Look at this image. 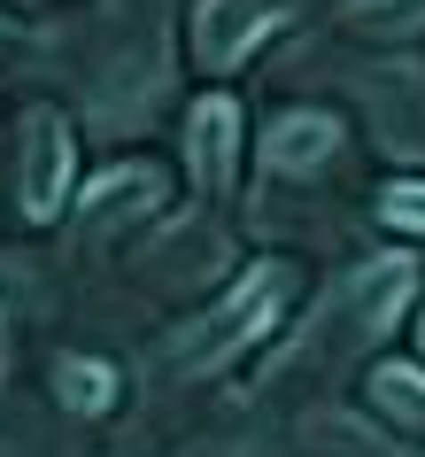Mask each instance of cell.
<instances>
[{
  "instance_id": "1",
  "label": "cell",
  "mask_w": 425,
  "mask_h": 457,
  "mask_svg": "<svg viewBox=\"0 0 425 457\" xmlns=\"http://www.w3.org/2000/svg\"><path fill=\"white\" fill-rule=\"evenodd\" d=\"M279 295H286V279H279V271H256V279H248V287L233 295V311L217 318V334L201 326V341H186V364H201V357H225V349H240L248 334H263V318L279 311Z\"/></svg>"
},
{
  "instance_id": "2",
  "label": "cell",
  "mask_w": 425,
  "mask_h": 457,
  "mask_svg": "<svg viewBox=\"0 0 425 457\" xmlns=\"http://www.w3.org/2000/svg\"><path fill=\"white\" fill-rule=\"evenodd\" d=\"M263 24L271 16H263L256 0H201V62L209 71H233L240 54L263 39Z\"/></svg>"
},
{
  "instance_id": "3",
  "label": "cell",
  "mask_w": 425,
  "mask_h": 457,
  "mask_svg": "<svg viewBox=\"0 0 425 457\" xmlns=\"http://www.w3.org/2000/svg\"><path fill=\"white\" fill-rule=\"evenodd\" d=\"M62 170H70V132H62V117H31V170H24V210L31 217H54V202H62Z\"/></svg>"
},
{
  "instance_id": "4",
  "label": "cell",
  "mask_w": 425,
  "mask_h": 457,
  "mask_svg": "<svg viewBox=\"0 0 425 457\" xmlns=\"http://www.w3.org/2000/svg\"><path fill=\"white\" fill-rule=\"evenodd\" d=\"M233 101H201L193 109V170L209 179V187H225L233 179Z\"/></svg>"
},
{
  "instance_id": "5",
  "label": "cell",
  "mask_w": 425,
  "mask_h": 457,
  "mask_svg": "<svg viewBox=\"0 0 425 457\" xmlns=\"http://www.w3.org/2000/svg\"><path fill=\"white\" fill-rule=\"evenodd\" d=\"M402 303H410V264H402V256L395 264H364V279H356V326L379 334Z\"/></svg>"
},
{
  "instance_id": "6",
  "label": "cell",
  "mask_w": 425,
  "mask_h": 457,
  "mask_svg": "<svg viewBox=\"0 0 425 457\" xmlns=\"http://www.w3.org/2000/svg\"><path fill=\"white\" fill-rule=\"evenodd\" d=\"M332 140H340V124L317 117V109H302V117H286L279 132H271V163L279 170H309V163H325Z\"/></svg>"
},
{
  "instance_id": "7",
  "label": "cell",
  "mask_w": 425,
  "mask_h": 457,
  "mask_svg": "<svg viewBox=\"0 0 425 457\" xmlns=\"http://www.w3.org/2000/svg\"><path fill=\"white\" fill-rule=\"evenodd\" d=\"M372 395H379L387 419L425 427V372H418V364H379V372H372Z\"/></svg>"
},
{
  "instance_id": "8",
  "label": "cell",
  "mask_w": 425,
  "mask_h": 457,
  "mask_svg": "<svg viewBox=\"0 0 425 457\" xmlns=\"http://www.w3.org/2000/svg\"><path fill=\"white\" fill-rule=\"evenodd\" d=\"M54 387H62V403H78V411H109V364H62V372H54Z\"/></svg>"
},
{
  "instance_id": "9",
  "label": "cell",
  "mask_w": 425,
  "mask_h": 457,
  "mask_svg": "<svg viewBox=\"0 0 425 457\" xmlns=\"http://www.w3.org/2000/svg\"><path fill=\"white\" fill-rule=\"evenodd\" d=\"M387 225L425 233V187H387Z\"/></svg>"
}]
</instances>
